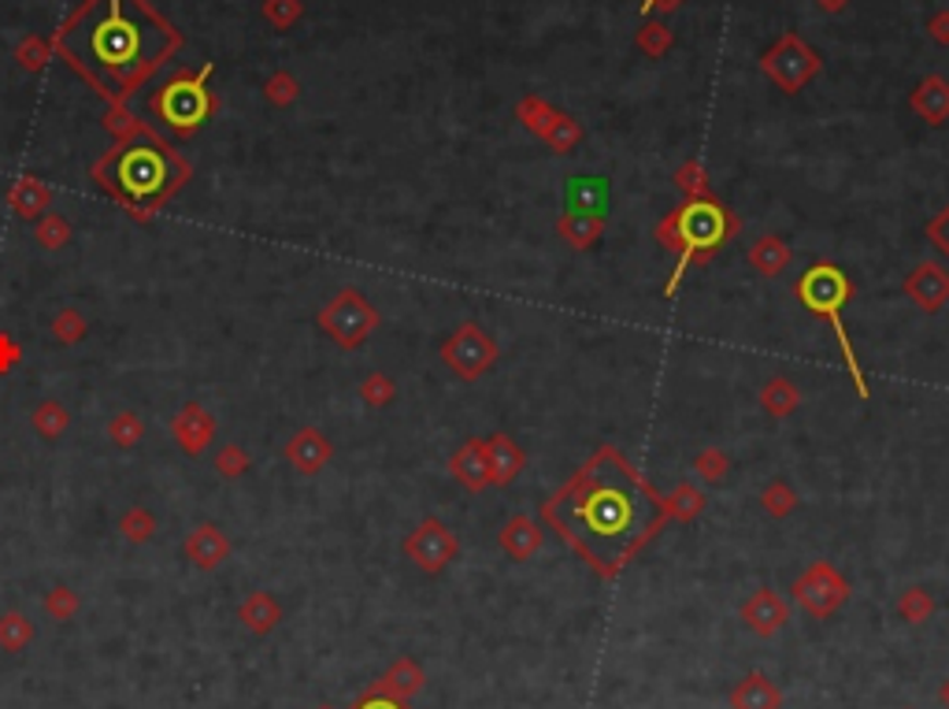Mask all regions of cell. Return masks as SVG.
Here are the masks:
<instances>
[{
  "label": "cell",
  "instance_id": "6da1fadb",
  "mask_svg": "<svg viewBox=\"0 0 949 709\" xmlns=\"http://www.w3.org/2000/svg\"><path fill=\"white\" fill-rule=\"evenodd\" d=\"M542 524L557 531L597 576L613 580L638 550L661 535L668 506L616 446H601L553 498L542 501Z\"/></svg>",
  "mask_w": 949,
  "mask_h": 709
},
{
  "label": "cell",
  "instance_id": "7a4b0ae2",
  "mask_svg": "<svg viewBox=\"0 0 949 709\" xmlns=\"http://www.w3.org/2000/svg\"><path fill=\"white\" fill-rule=\"evenodd\" d=\"M738 231H742V220L720 198L686 201L675 212H668L653 231L656 246L675 253V272L668 283H664V297H675L683 275L690 272L693 264H709V260L720 253V246H727Z\"/></svg>",
  "mask_w": 949,
  "mask_h": 709
},
{
  "label": "cell",
  "instance_id": "3957f363",
  "mask_svg": "<svg viewBox=\"0 0 949 709\" xmlns=\"http://www.w3.org/2000/svg\"><path fill=\"white\" fill-rule=\"evenodd\" d=\"M794 294H797V302L805 305V312H812V316H820V320L831 323L834 342H839V350H842L845 371H850V379H853V387H857V394L868 398V379H864V368H861V361H857V350H853L850 334H845V320H842V309L850 305V297H853L850 275H845L839 264H831V260H816L809 272L797 279Z\"/></svg>",
  "mask_w": 949,
  "mask_h": 709
},
{
  "label": "cell",
  "instance_id": "277c9868",
  "mask_svg": "<svg viewBox=\"0 0 949 709\" xmlns=\"http://www.w3.org/2000/svg\"><path fill=\"white\" fill-rule=\"evenodd\" d=\"M316 323L337 350H360L364 342L379 331L382 316L368 302V294L364 291H356V286H342V291L319 309Z\"/></svg>",
  "mask_w": 949,
  "mask_h": 709
},
{
  "label": "cell",
  "instance_id": "5b68a950",
  "mask_svg": "<svg viewBox=\"0 0 949 709\" xmlns=\"http://www.w3.org/2000/svg\"><path fill=\"white\" fill-rule=\"evenodd\" d=\"M760 71H764L783 93H802L816 74L823 71V60L802 34L786 31L783 37H775V42L768 45L764 56H760Z\"/></svg>",
  "mask_w": 949,
  "mask_h": 709
},
{
  "label": "cell",
  "instance_id": "8992f818",
  "mask_svg": "<svg viewBox=\"0 0 949 709\" xmlns=\"http://www.w3.org/2000/svg\"><path fill=\"white\" fill-rule=\"evenodd\" d=\"M438 357L460 382H478L497 364L501 350H497L494 334H486L478 323L467 320V323H460L446 342H441Z\"/></svg>",
  "mask_w": 949,
  "mask_h": 709
},
{
  "label": "cell",
  "instance_id": "52a82bcc",
  "mask_svg": "<svg viewBox=\"0 0 949 709\" xmlns=\"http://www.w3.org/2000/svg\"><path fill=\"white\" fill-rule=\"evenodd\" d=\"M791 594H794V602L809 613V617L827 621L845 599H850V583H845V576L831 562H812L794 580Z\"/></svg>",
  "mask_w": 949,
  "mask_h": 709
},
{
  "label": "cell",
  "instance_id": "ba28073f",
  "mask_svg": "<svg viewBox=\"0 0 949 709\" xmlns=\"http://www.w3.org/2000/svg\"><path fill=\"white\" fill-rule=\"evenodd\" d=\"M209 74H212V68H204L197 79H175V82H167V86L159 90L156 111L175 130H193V127H201L204 119H209L212 97H209V90H204Z\"/></svg>",
  "mask_w": 949,
  "mask_h": 709
},
{
  "label": "cell",
  "instance_id": "9c48e42d",
  "mask_svg": "<svg viewBox=\"0 0 949 709\" xmlns=\"http://www.w3.org/2000/svg\"><path fill=\"white\" fill-rule=\"evenodd\" d=\"M460 554V539L453 535V528L438 517H423L412 535L405 539V557L423 572H446L449 565L456 562Z\"/></svg>",
  "mask_w": 949,
  "mask_h": 709
},
{
  "label": "cell",
  "instance_id": "30bf717a",
  "mask_svg": "<svg viewBox=\"0 0 949 709\" xmlns=\"http://www.w3.org/2000/svg\"><path fill=\"white\" fill-rule=\"evenodd\" d=\"M93 52H97L100 63H108V68H127L141 52V31L127 15H119L116 8V12L93 31Z\"/></svg>",
  "mask_w": 949,
  "mask_h": 709
},
{
  "label": "cell",
  "instance_id": "8fae6325",
  "mask_svg": "<svg viewBox=\"0 0 949 709\" xmlns=\"http://www.w3.org/2000/svg\"><path fill=\"white\" fill-rule=\"evenodd\" d=\"M167 179V161L156 149H130L119 161V182L130 198H153Z\"/></svg>",
  "mask_w": 949,
  "mask_h": 709
},
{
  "label": "cell",
  "instance_id": "7c38bea8",
  "mask_svg": "<svg viewBox=\"0 0 949 709\" xmlns=\"http://www.w3.org/2000/svg\"><path fill=\"white\" fill-rule=\"evenodd\" d=\"M215 432H220V424L201 401H186L171 416V438L186 457H201L215 442Z\"/></svg>",
  "mask_w": 949,
  "mask_h": 709
},
{
  "label": "cell",
  "instance_id": "4fadbf2b",
  "mask_svg": "<svg viewBox=\"0 0 949 709\" xmlns=\"http://www.w3.org/2000/svg\"><path fill=\"white\" fill-rule=\"evenodd\" d=\"M905 297L920 312L938 316L949 305V272L935 260H924L905 275Z\"/></svg>",
  "mask_w": 949,
  "mask_h": 709
},
{
  "label": "cell",
  "instance_id": "5bb4252c",
  "mask_svg": "<svg viewBox=\"0 0 949 709\" xmlns=\"http://www.w3.org/2000/svg\"><path fill=\"white\" fill-rule=\"evenodd\" d=\"M282 457H286L289 469H297L300 475H319L331 464L334 442L319 432V427H300V432L289 435V442L282 446Z\"/></svg>",
  "mask_w": 949,
  "mask_h": 709
},
{
  "label": "cell",
  "instance_id": "9a60e30c",
  "mask_svg": "<svg viewBox=\"0 0 949 709\" xmlns=\"http://www.w3.org/2000/svg\"><path fill=\"white\" fill-rule=\"evenodd\" d=\"M786 621H791V605H786L783 594H775L772 587H760V591H754L742 602V624L760 639H772L775 631H783Z\"/></svg>",
  "mask_w": 949,
  "mask_h": 709
},
{
  "label": "cell",
  "instance_id": "2e32d148",
  "mask_svg": "<svg viewBox=\"0 0 949 709\" xmlns=\"http://www.w3.org/2000/svg\"><path fill=\"white\" fill-rule=\"evenodd\" d=\"M608 231V212L605 209H564L557 216V238L576 253H590Z\"/></svg>",
  "mask_w": 949,
  "mask_h": 709
},
{
  "label": "cell",
  "instance_id": "e0dca14e",
  "mask_svg": "<svg viewBox=\"0 0 949 709\" xmlns=\"http://www.w3.org/2000/svg\"><path fill=\"white\" fill-rule=\"evenodd\" d=\"M449 475L464 491L483 494L490 487V457H486V438H464L453 453H449Z\"/></svg>",
  "mask_w": 949,
  "mask_h": 709
},
{
  "label": "cell",
  "instance_id": "ac0fdd59",
  "mask_svg": "<svg viewBox=\"0 0 949 709\" xmlns=\"http://www.w3.org/2000/svg\"><path fill=\"white\" fill-rule=\"evenodd\" d=\"M486 457H490V487H512L527 469V453L509 432H494L486 438Z\"/></svg>",
  "mask_w": 949,
  "mask_h": 709
},
{
  "label": "cell",
  "instance_id": "d6986e66",
  "mask_svg": "<svg viewBox=\"0 0 949 709\" xmlns=\"http://www.w3.org/2000/svg\"><path fill=\"white\" fill-rule=\"evenodd\" d=\"M230 539L227 531H223L220 524H197L190 535H186V557H190L193 568H201V572H215L223 562L230 557Z\"/></svg>",
  "mask_w": 949,
  "mask_h": 709
},
{
  "label": "cell",
  "instance_id": "ffe728a7",
  "mask_svg": "<svg viewBox=\"0 0 949 709\" xmlns=\"http://www.w3.org/2000/svg\"><path fill=\"white\" fill-rule=\"evenodd\" d=\"M497 543H501V550L512 557V562H531L545 543V528L534 517L515 512V517L505 520L501 531H497Z\"/></svg>",
  "mask_w": 949,
  "mask_h": 709
},
{
  "label": "cell",
  "instance_id": "44dd1931",
  "mask_svg": "<svg viewBox=\"0 0 949 709\" xmlns=\"http://www.w3.org/2000/svg\"><path fill=\"white\" fill-rule=\"evenodd\" d=\"M909 105H913V111L927 127L949 123V79H942V74H924V79L916 82Z\"/></svg>",
  "mask_w": 949,
  "mask_h": 709
},
{
  "label": "cell",
  "instance_id": "7402d4cb",
  "mask_svg": "<svg viewBox=\"0 0 949 709\" xmlns=\"http://www.w3.org/2000/svg\"><path fill=\"white\" fill-rule=\"evenodd\" d=\"M746 264L754 268L760 279H779L794 264V249L779 235H760L754 246L746 249Z\"/></svg>",
  "mask_w": 949,
  "mask_h": 709
},
{
  "label": "cell",
  "instance_id": "603a6c76",
  "mask_svg": "<svg viewBox=\"0 0 949 709\" xmlns=\"http://www.w3.org/2000/svg\"><path fill=\"white\" fill-rule=\"evenodd\" d=\"M52 204V190L45 186L41 179H34V175H23V179L12 182V190H8V209L15 212L19 220L26 223H37L49 212Z\"/></svg>",
  "mask_w": 949,
  "mask_h": 709
},
{
  "label": "cell",
  "instance_id": "cb8c5ba5",
  "mask_svg": "<svg viewBox=\"0 0 949 709\" xmlns=\"http://www.w3.org/2000/svg\"><path fill=\"white\" fill-rule=\"evenodd\" d=\"M238 621L252 636H271L282 624V602L268 591H249L238 605Z\"/></svg>",
  "mask_w": 949,
  "mask_h": 709
},
{
  "label": "cell",
  "instance_id": "d4e9b609",
  "mask_svg": "<svg viewBox=\"0 0 949 709\" xmlns=\"http://www.w3.org/2000/svg\"><path fill=\"white\" fill-rule=\"evenodd\" d=\"M419 687H423V669L412 658H401L382 673L379 684L371 687V695L393 698V702H408L412 695H419Z\"/></svg>",
  "mask_w": 949,
  "mask_h": 709
},
{
  "label": "cell",
  "instance_id": "484cf974",
  "mask_svg": "<svg viewBox=\"0 0 949 709\" xmlns=\"http://www.w3.org/2000/svg\"><path fill=\"white\" fill-rule=\"evenodd\" d=\"M757 401H760V409H764V413L772 416V420H786V416H794L797 409H802L805 394H802V387H797L794 379L772 376V379L764 382V387H760Z\"/></svg>",
  "mask_w": 949,
  "mask_h": 709
},
{
  "label": "cell",
  "instance_id": "4316f807",
  "mask_svg": "<svg viewBox=\"0 0 949 709\" xmlns=\"http://www.w3.org/2000/svg\"><path fill=\"white\" fill-rule=\"evenodd\" d=\"M731 706L735 709H779V687L764 673H749L731 692Z\"/></svg>",
  "mask_w": 949,
  "mask_h": 709
},
{
  "label": "cell",
  "instance_id": "83f0119b",
  "mask_svg": "<svg viewBox=\"0 0 949 709\" xmlns=\"http://www.w3.org/2000/svg\"><path fill=\"white\" fill-rule=\"evenodd\" d=\"M34 636H37V628L23 610L0 613V650H4V654H23V650L34 642Z\"/></svg>",
  "mask_w": 949,
  "mask_h": 709
},
{
  "label": "cell",
  "instance_id": "f1b7e54d",
  "mask_svg": "<svg viewBox=\"0 0 949 709\" xmlns=\"http://www.w3.org/2000/svg\"><path fill=\"white\" fill-rule=\"evenodd\" d=\"M664 506H668V520L690 524V520H698L701 509H704V491L698 487V483L683 480V483H675L672 494H664Z\"/></svg>",
  "mask_w": 949,
  "mask_h": 709
},
{
  "label": "cell",
  "instance_id": "f546056e",
  "mask_svg": "<svg viewBox=\"0 0 949 709\" xmlns=\"http://www.w3.org/2000/svg\"><path fill=\"white\" fill-rule=\"evenodd\" d=\"M31 424H34V432L45 438V442H56V438L71 427V413H68V405H63V401L45 398V401H37V405H34Z\"/></svg>",
  "mask_w": 949,
  "mask_h": 709
},
{
  "label": "cell",
  "instance_id": "4dcf8cb0",
  "mask_svg": "<svg viewBox=\"0 0 949 709\" xmlns=\"http://www.w3.org/2000/svg\"><path fill=\"white\" fill-rule=\"evenodd\" d=\"M557 111L560 108H553L549 101L538 97V93H527V97H520V105H515V119H520V123L542 142V134L549 130L553 119H557Z\"/></svg>",
  "mask_w": 949,
  "mask_h": 709
},
{
  "label": "cell",
  "instance_id": "1f68e13d",
  "mask_svg": "<svg viewBox=\"0 0 949 709\" xmlns=\"http://www.w3.org/2000/svg\"><path fill=\"white\" fill-rule=\"evenodd\" d=\"M71 238H74V227H71L68 216H60V212H45V216L34 223V241L41 249H49V253L71 246Z\"/></svg>",
  "mask_w": 949,
  "mask_h": 709
},
{
  "label": "cell",
  "instance_id": "d6a6232c",
  "mask_svg": "<svg viewBox=\"0 0 949 709\" xmlns=\"http://www.w3.org/2000/svg\"><path fill=\"white\" fill-rule=\"evenodd\" d=\"M757 501H760V509H764L772 520H786L797 506H802V498H797V491H794L786 480H779V475H775L772 483H768L764 491H760V498H757Z\"/></svg>",
  "mask_w": 949,
  "mask_h": 709
},
{
  "label": "cell",
  "instance_id": "836d02e7",
  "mask_svg": "<svg viewBox=\"0 0 949 709\" xmlns=\"http://www.w3.org/2000/svg\"><path fill=\"white\" fill-rule=\"evenodd\" d=\"M542 142L549 145L557 156H568L571 149H579V142H582V123L576 116H568V111H557V119H553L549 130L542 134Z\"/></svg>",
  "mask_w": 949,
  "mask_h": 709
},
{
  "label": "cell",
  "instance_id": "e575fe53",
  "mask_svg": "<svg viewBox=\"0 0 949 709\" xmlns=\"http://www.w3.org/2000/svg\"><path fill=\"white\" fill-rule=\"evenodd\" d=\"M156 517L149 512L145 506H130L123 509V517H119V535L127 539L130 546H145L156 539Z\"/></svg>",
  "mask_w": 949,
  "mask_h": 709
},
{
  "label": "cell",
  "instance_id": "d590c367",
  "mask_svg": "<svg viewBox=\"0 0 949 709\" xmlns=\"http://www.w3.org/2000/svg\"><path fill=\"white\" fill-rule=\"evenodd\" d=\"M49 331H52V339L60 342V346H79V342L90 334V320L82 316V309L68 305V309H60V312L52 316Z\"/></svg>",
  "mask_w": 949,
  "mask_h": 709
},
{
  "label": "cell",
  "instance_id": "8d00e7d4",
  "mask_svg": "<svg viewBox=\"0 0 949 709\" xmlns=\"http://www.w3.org/2000/svg\"><path fill=\"white\" fill-rule=\"evenodd\" d=\"M141 438H145V420L134 409H123V413L108 420V442L119 446V450H134Z\"/></svg>",
  "mask_w": 949,
  "mask_h": 709
},
{
  "label": "cell",
  "instance_id": "74e56055",
  "mask_svg": "<svg viewBox=\"0 0 949 709\" xmlns=\"http://www.w3.org/2000/svg\"><path fill=\"white\" fill-rule=\"evenodd\" d=\"M45 617L49 621H56V624H71L74 617H79V610H82V594L74 591V587H68V583H56L49 594H45Z\"/></svg>",
  "mask_w": 949,
  "mask_h": 709
},
{
  "label": "cell",
  "instance_id": "f35d334b",
  "mask_svg": "<svg viewBox=\"0 0 949 709\" xmlns=\"http://www.w3.org/2000/svg\"><path fill=\"white\" fill-rule=\"evenodd\" d=\"M675 186L686 193V201H698V198H716L712 193V179H709V167L701 161H686L675 167Z\"/></svg>",
  "mask_w": 949,
  "mask_h": 709
},
{
  "label": "cell",
  "instance_id": "ab89813d",
  "mask_svg": "<svg viewBox=\"0 0 949 709\" xmlns=\"http://www.w3.org/2000/svg\"><path fill=\"white\" fill-rule=\"evenodd\" d=\"M634 45H638V52H645L650 60H661V56L675 45V34L668 31V23H661V19H650V23H645L642 31L634 34Z\"/></svg>",
  "mask_w": 949,
  "mask_h": 709
},
{
  "label": "cell",
  "instance_id": "60d3db41",
  "mask_svg": "<svg viewBox=\"0 0 949 709\" xmlns=\"http://www.w3.org/2000/svg\"><path fill=\"white\" fill-rule=\"evenodd\" d=\"M360 398L364 405L371 409H387L398 401V382H393V376H387V371H368V376L360 379Z\"/></svg>",
  "mask_w": 949,
  "mask_h": 709
},
{
  "label": "cell",
  "instance_id": "b9f144b4",
  "mask_svg": "<svg viewBox=\"0 0 949 709\" xmlns=\"http://www.w3.org/2000/svg\"><path fill=\"white\" fill-rule=\"evenodd\" d=\"M690 469H693V475H698L701 483H709V487H712V483H720L723 475L731 472V457L723 453L720 446H704V450H698V457H693Z\"/></svg>",
  "mask_w": 949,
  "mask_h": 709
},
{
  "label": "cell",
  "instance_id": "7bdbcfd3",
  "mask_svg": "<svg viewBox=\"0 0 949 709\" xmlns=\"http://www.w3.org/2000/svg\"><path fill=\"white\" fill-rule=\"evenodd\" d=\"M249 469H252V457H249L246 446L230 442V446H223V450L215 453V472H220L223 480H238V475H246Z\"/></svg>",
  "mask_w": 949,
  "mask_h": 709
},
{
  "label": "cell",
  "instance_id": "ee69618b",
  "mask_svg": "<svg viewBox=\"0 0 949 709\" xmlns=\"http://www.w3.org/2000/svg\"><path fill=\"white\" fill-rule=\"evenodd\" d=\"M932 610H935V599L924 591V587H909V591L898 599V613H901V617H905L909 624L927 621V617H932Z\"/></svg>",
  "mask_w": 949,
  "mask_h": 709
},
{
  "label": "cell",
  "instance_id": "f6af8a7d",
  "mask_svg": "<svg viewBox=\"0 0 949 709\" xmlns=\"http://www.w3.org/2000/svg\"><path fill=\"white\" fill-rule=\"evenodd\" d=\"M924 235H927V241H932V246L938 249V253H942V257L949 260V204H946L942 212H938L935 220H927Z\"/></svg>",
  "mask_w": 949,
  "mask_h": 709
},
{
  "label": "cell",
  "instance_id": "bcb514c9",
  "mask_svg": "<svg viewBox=\"0 0 949 709\" xmlns=\"http://www.w3.org/2000/svg\"><path fill=\"white\" fill-rule=\"evenodd\" d=\"M19 364H23V346L8 331H0V376H12Z\"/></svg>",
  "mask_w": 949,
  "mask_h": 709
},
{
  "label": "cell",
  "instance_id": "7dc6e473",
  "mask_svg": "<svg viewBox=\"0 0 949 709\" xmlns=\"http://www.w3.org/2000/svg\"><path fill=\"white\" fill-rule=\"evenodd\" d=\"M927 34H932V42L949 45V12H935L927 19Z\"/></svg>",
  "mask_w": 949,
  "mask_h": 709
},
{
  "label": "cell",
  "instance_id": "c3c4849f",
  "mask_svg": "<svg viewBox=\"0 0 949 709\" xmlns=\"http://www.w3.org/2000/svg\"><path fill=\"white\" fill-rule=\"evenodd\" d=\"M683 0H642V15H653V12H675V8H679Z\"/></svg>",
  "mask_w": 949,
  "mask_h": 709
},
{
  "label": "cell",
  "instance_id": "681fc988",
  "mask_svg": "<svg viewBox=\"0 0 949 709\" xmlns=\"http://www.w3.org/2000/svg\"><path fill=\"white\" fill-rule=\"evenodd\" d=\"M356 709H405V702H393V698H382V695H368Z\"/></svg>",
  "mask_w": 949,
  "mask_h": 709
},
{
  "label": "cell",
  "instance_id": "f907efd6",
  "mask_svg": "<svg viewBox=\"0 0 949 709\" xmlns=\"http://www.w3.org/2000/svg\"><path fill=\"white\" fill-rule=\"evenodd\" d=\"M271 15H275L278 23H289V19L297 15V4L294 0H275V4H271Z\"/></svg>",
  "mask_w": 949,
  "mask_h": 709
},
{
  "label": "cell",
  "instance_id": "816d5d0a",
  "mask_svg": "<svg viewBox=\"0 0 949 709\" xmlns=\"http://www.w3.org/2000/svg\"><path fill=\"white\" fill-rule=\"evenodd\" d=\"M271 97H275V101H289V97H294V82H289V79H275V82H271Z\"/></svg>",
  "mask_w": 949,
  "mask_h": 709
},
{
  "label": "cell",
  "instance_id": "f5cc1de1",
  "mask_svg": "<svg viewBox=\"0 0 949 709\" xmlns=\"http://www.w3.org/2000/svg\"><path fill=\"white\" fill-rule=\"evenodd\" d=\"M816 8H820V12H827V15H839V12H845V8H850V0H816Z\"/></svg>",
  "mask_w": 949,
  "mask_h": 709
},
{
  "label": "cell",
  "instance_id": "db71d44e",
  "mask_svg": "<svg viewBox=\"0 0 949 709\" xmlns=\"http://www.w3.org/2000/svg\"><path fill=\"white\" fill-rule=\"evenodd\" d=\"M942 702L949 706V680H946V684H942Z\"/></svg>",
  "mask_w": 949,
  "mask_h": 709
},
{
  "label": "cell",
  "instance_id": "11a10c76",
  "mask_svg": "<svg viewBox=\"0 0 949 709\" xmlns=\"http://www.w3.org/2000/svg\"><path fill=\"white\" fill-rule=\"evenodd\" d=\"M319 709H334V706H319Z\"/></svg>",
  "mask_w": 949,
  "mask_h": 709
}]
</instances>
